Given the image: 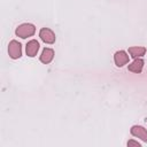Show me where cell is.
<instances>
[{
	"label": "cell",
	"instance_id": "1",
	"mask_svg": "<svg viewBox=\"0 0 147 147\" xmlns=\"http://www.w3.org/2000/svg\"><path fill=\"white\" fill-rule=\"evenodd\" d=\"M34 31H36V28L32 24H22L21 26L16 29V34L21 38H26V37L32 36Z\"/></svg>",
	"mask_w": 147,
	"mask_h": 147
},
{
	"label": "cell",
	"instance_id": "2",
	"mask_svg": "<svg viewBox=\"0 0 147 147\" xmlns=\"http://www.w3.org/2000/svg\"><path fill=\"white\" fill-rule=\"evenodd\" d=\"M8 52H9V56L11 59H18L21 55H22V51H21V44L16 40H11L9 42V48H8Z\"/></svg>",
	"mask_w": 147,
	"mask_h": 147
},
{
	"label": "cell",
	"instance_id": "3",
	"mask_svg": "<svg viewBox=\"0 0 147 147\" xmlns=\"http://www.w3.org/2000/svg\"><path fill=\"white\" fill-rule=\"evenodd\" d=\"M40 38L42 41H45L47 44H53L55 41V34L53 33L52 30H49L47 28H44L40 30Z\"/></svg>",
	"mask_w": 147,
	"mask_h": 147
},
{
	"label": "cell",
	"instance_id": "4",
	"mask_svg": "<svg viewBox=\"0 0 147 147\" xmlns=\"http://www.w3.org/2000/svg\"><path fill=\"white\" fill-rule=\"evenodd\" d=\"M127 62H129V55H126V53L124 51L116 52V54H115V63H116L117 67H123Z\"/></svg>",
	"mask_w": 147,
	"mask_h": 147
},
{
	"label": "cell",
	"instance_id": "5",
	"mask_svg": "<svg viewBox=\"0 0 147 147\" xmlns=\"http://www.w3.org/2000/svg\"><path fill=\"white\" fill-rule=\"evenodd\" d=\"M38 49H39V42L37 40H30L26 44V54L29 56H31V57L36 56Z\"/></svg>",
	"mask_w": 147,
	"mask_h": 147
},
{
	"label": "cell",
	"instance_id": "6",
	"mask_svg": "<svg viewBox=\"0 0 147 147\" xmlns=\"http://www.w3.org/2000/svg\"><path fill=\"white\" fill-rule=\"evenodd\" d=\"M131 133L133 134V136H136V137H139V138H141L144 141H147V131L142 127V126H133L132 129H131Z\"/></svg>",
	"mask_w": 147,
	"mask_h": 147
},
{
	"label": "cell",
	"instance_id": "7",
	"mask_svg": "<svg viewBox=\"0 0 147 147\" xmlns=\"http://www.w3.org/2000/svg\"><path fill=\"white\" fill-rule=\"evenodd\" d=\"M54 57V51L51 48H45L40 55V61L42 63H49Z\"/></svg>",
	"mask_w": 147,
	"mask_h": 147
},
{
	"label": "cell",
	"instance_id": "8",
	"mask_svg": "<svg viewBox=\"0 0 147 147\" xmlns=\"http://www.w3.org/2000/svg\"><path fill=\"white\" fill-rule=\"evenodd\" d=\"M142 65H144V61H142L141 59H138V60H136L132 64L129 65V70L132 71V72L138 74V72H140V71L142 70Z\"/></svg>",
	"mask_w": 147,
	"mask_h": 147
},
{
	"label": "cell",
	"instance_id": "9",
	"mask_svg": "<svg viewBox=\"0 0 147 147\" xmlns=\"http://www.w3.org/2000/svg\"><path fill=\"white\" fill-rule=\"evenodd\" d=\"M145 52H146L145 47H130L129 48V53L134 59H137L138 56H142L145 54Z\"/></svg>",
	"mask_w": 147,
	"mask_h": 147
},
{
	"label": "cell",
	"instance_id": "10",
	"mask_svg": "<svg viewBox=\"0 0 147 147\" xmlns=\"http://www.w3.org/2000/svg\"><path fill=\"white\" fill-rule=\"evenodd\" d=\"M127 145H129V146H130V145H134V146H138V147L140 146L138 142H134V141H129V142H127Z\"/></svg>",
	"mask_w": 147,
	"mask_h": 147
}]
</instances>
